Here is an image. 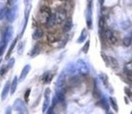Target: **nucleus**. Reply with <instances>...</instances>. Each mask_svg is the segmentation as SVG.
<instances>
[{"instance_id":"f257e3e1","label":"nucleus","mask_w":132,"mask_h":114,"mask_svg":"<svg viewBox=\"0 0 132 114\" xmlns=\"http://www.w3.org/2000/svg\"><path fill=\"white\" fill-rule=\"evenodd\" d=\"M51 15H52L51 10L48 7H41L38 12V20L40 21L41 24H45Z\"/></svg>"},{"instance_id":"f03ea898","label":"nucleus","mask_w":132,"mask_h":114,"mask_svg":"<svg viewBox=\"0 0 132 114\" xmlns=\"http://www.w3.org/2000/svg\"><path fill=\"white\" fill-rule=\"evenodd\" d=\"M86 24L89 29L93 28V2L89 0L87 7V12H86Z\"/></svg>"},{"instance_id":"7ed1b4c3","label":"nucleus","mask_w":132,"mask_h":114,"mask_svg":"<svg viewBox=\"0 0 132 114\" xmlns=\"http://www.w3.org/2000/svg\"><path fill=\"white\" fill-rule=\"evenodd\" d=\"M13 109L19 113H28L25 103L21 99H16L13 104Z\"/></svg>"},{"instance_id":"20e7f679","label":"nucleus","mask_w":132,"mask_h":114,"mask_svg":"<svg viewBox=\"0 0 132 114\" xmlns=\"http://www.w3.org/2000/svg\"><path fill=\"white\" fill-rule=\"evenodd\" d=\"M76 66H77V71L79 73L82 75H88L89 74V68L88 64L83 60V59H79L76 62Z\"/></svg>"},{"instance_id":"39448f33","label":"nucleus","mask_w":132,"mask_h":114,"mask_svg":"<svg viewBox=\"0 0 132 114\" xmlns=\"http://www.w3.org/2000/svg\"><path fill=\"white\" fill-rule=\"evenodd\" d=\"M66 85V74L64 72H62L57 81L55 83V90H65Z\"/></svg>"},{"instance_id":"423d86ee","label":"nucleus","mask_w":132,"mask_h":114,"mask_svg":"<svg viewBox=\"0 0 132 114\" xmlns=\"http://www.w3.org/2000/svg\"><path fill=\"white\" fill-rule=\"evenodd\" d=\"M103 34H104L105 38L109 43H110L111 45H116L118 43V38L110 29H105L103 32Z\"/></svg>"},{"instance_id":"0eeeda50","label":"nucleus","mask_w":132,"mask_h":114,"mask_svg":"<svg viewBox=\"0 0 132 114\" xmlns=\"http://www.w3.org/2000/svg\"><path fill=\"white\" fill-rule=\"evenodd\" d=\"M50 93L51 91L49 87H47L45 90L44 92V97H45V100L43 102V107H42V112H45L47 111L48 108L50 107Z\"/></svg>"},{"instance_id":"6e6552de","label":"nucleus","mask_w":132,"mask_h":114,"mask_svg":"<svg viewBox=\"0 0 132 114\" xmlns=\"http://www.w3.org/2000/svg\"><path fill=\"white\" fill-rule=\"evenodd\" d=\"M54 15L56 18V22L58 24H62V23L65 22L67 20V11L64 9L58 10L54 13Z\"/></svg>"},{"instance_id":"1a4fd4ad","label":"nucleus","mask_w":132,"mask_h":114,"mask_svg":"<svg viewBox=\"0 0 132 114\" xmlns=\"http://www.w3.org/2000/svg\"><path fill=\"white\" fill-rule=\"evenodd\" d=\"M13 28L12 27H7V28L5 29L4 31V33H3V40L2 41H4L5 43L8 44V42L11 41V39H12V37H13Z\"/></svg>"},{"instance_id":"9d476101","label":"nucleus","mask_w":132,"mask_h":114,"mask_svg":"<svg viewBox=\"0 0 132 114\" xmlns=\"http://www.w3.org/2000/svg\"><path fill=\"white\" fill-rule=\"evenodd\" d=\"M17 11H18V7L16 5H14L11 8L8 9L7 13V19L9 22H13L15 20Z\"/></svg>"},{"instance_id":"9b49d317","label":"nucleus","mask_w":132,"mask_h":114,"mask_svg":"<svg viewBox=\"0 0 132 114\" xmlns=\"http://www.w3.org/2000/svg\"><path fill=\"white\" fill-rule=\"evenodd\" d=\"M54 76V73L53 71H46L45 72L41 77V82L45 84H49L51 83Z\"/></svg>"},{"instance_id":"f8f14e48","label":"nucleus","mask_w":132,"mask_h":114,"mask_svg":"<svg viewBox=\"0 0 132 114\" xmlns=\"http://www.w3.org/2000/svg\"><path fill=\"white\" fill-rule=\"evenodd\" d=\"M31 71V66L29 64H27L24 66V68L22 69V71L20 73V75L19 78V81L20 82H23L26 78L27 75H28V73Z\"/></svg>"},{"instance_id":"ddd939ff","label":"nucleus","mask_w":132,"mask_h":114,"mask_svg":"<svg viewBox=\"0 0 132 114\" xmlns=\"http://www.w3.org/2000/svg\"><path fill=\"white\" fill-rule=\"evenodd\" d=\"M41 51H42V44L37 43L34 45V47L30 51L29 56L31 57V58H35V57H37V55L40 54Z\"/></svg>"},{"instance_id":"4468645a","label":"nucleus","mask_w":132,"mask_h":114,"mask_svg":"<svg viewBox=\"0 0 132 114\" xmlns=\"http://www.w3.org/2000/svg\"><path fill=\"white\" fill-rule=\"evenodd\" d=\"M10 91H11V83H10V81H7V83H5L4 87L3 89V92L1 93V99H2V100H5L6 99H7Z\"/></svg>"},{"instance_id":"2eb2a0df","label":"nucleus","mask_w":132,"mask_h":114,"mask_svg":"<svg viewBox=\"0 0 132 114\" xmlns=\"http://www.w3.org/2000/svg\"><path fill=\"white\" fill-rule=\"evenodd\" d=\"M97 104H99L103 109L105 110L106 112H109V109H110V104H109V102L105 99V97H101L100 101L97 103Z\"/></svg>"},{"instance_id":"dca6fc26","label":"nucleus","mask_w":132,"mask_h":114,"mask_svg":"<svg viewBox=\"0 0 132 114\" xmlns=\"http://www.w3.org/2000/svg\"><path fill=\"white\" fill-rule=\"evenodd\" d=\"M47 40L51 44L55 43L57 41H59L60 40V36L59 35L58 33H49L47 35Z\"/></svg>"},{"instance_id":"f3484780","label":"nucleus","mask_w":132,"mask_h":114,"mask_svg":"<svg viewBox=\"0 0 132 114\" xmlns=\"http://www.w3.org/2000/svg\"><path fill=\"white\" fill-rule=\"evenodd\" d=\"M93 97L97 100L101 97V90L98 87V84H97L96 80L94 81V87H93Z\"/></svg>"},{"instance_id":"a211bd4d","label":"nucleus","mask_w":132,"mask_h":114,"mask_svg":"<svg viewBox=\"0 0 132 114\" xmlns=\"http://www.w3.org/2000/svg\"><path fill=\"white\" fill-rule=\"evenodd\" d=\"M17 41H18V37H15V39L12 41V43H11V46H10V48H9V49H8V51H7V55H6V57H5V59H6V60H7V61H8V60L11 58L10 57H11V54H12L13 49H14L15 47L16 43H17Z\"/></svg>"},{"instance_id":"6ab92c4d","label":"nucleus","mask_w":132,"mask_h":114,"mask_svg":"<svg viewBox=\"0 0 132 114\" xmlns=\"http://www.w3.org/2000/svg\"><path fill=\"white\" fill-rule=\"evenodd\" d=\"M87 37H88V32H87V29L86 28H83L82 31H81V33H80L79 37H78L76 42L78 44H81L83 43L86 39H87Z\"/></svg>"},{"instance_id":"aec40b11","label":"nucleus","mask_w":132,"mask_h":114,"mask_svg":"<svg viewBox=\"0 0 132 114\" xmlns=\"http://www.w3.org/2000/svg\"><path fill=\"white\" fill-rule=\"evenodd\" d=\"M18 83H19V78H17V76H15L12 82L11 83V95L15 94V91L17 89V86H18Z\"/></svg>"},{"instance_id":"412c9836","label":"nucleus","mask_w":132,"mask_h":114,"mask_svg":"<svg viewBox=\"0 0 132 114\" xmlns=\"http://www.w3.org/2000/svg\"><path fill=\"white\" fill-rule=\"evenodd\" d=\"M43 34H44V32L42 29H41V28H37V29L34 31V32L32 33V37L33 40L37 41V40L41 39L43 37Z\"/></svg>"},{"instance_id":"4be33fe9","label":"nucleus","mask_w":132,"mask_h":114,"mask_svg":"<svg viewBox=\"0 0 132 114\" xmlns=\"http://www.w3.org/2000/svg\"><path fill=\"white\" fill-rule=\"evenodd\" d=\"M99 78L101 80V82L103 83V84H104V86L105 87L109 88V87H110V83H109V77H108V75H106V74L101 73L99 75Z\"/></svg>"},{"instance_id":"5701e85b","label":"nucleus","mask_w":132,"mask_h":114,"mask_svg":"<svg viewBox=\"0 0 132 114\" xmlns=\"http://www.w3.org/2000/svg\"><path fill=\"white\" fill-rule=\"evenodd\" d=\"M72 25H73V24H72V20L71 18L66 20L64 26H63V31L65 32H68L71 29Z\"/></svg>"},{"instance_id":"b1692460","label":"nucleus","mask_w":132,"mask_h":114,"mask_svg":"<svg viewBox=\"0 0 132 114\" xmlns=\"http://www.w3.org/2000/svg\"><path fill=\"white\" fill-rule=\"evenodd\" d=\"M110 58V66H111V67L113 68V70H118L119 67V64L116 58H114L113 57H109Z\"/></svg>"},{"instance_id":"393cba45","label":"nucleus","mask_w":132,"mask_h":114,"mask_svg":"<svg viewBox=\"0 0 132 114\" xmlns=\"http://www.w3.org/2000/svg\"><path fill=\"white\" fill-rule=\"evenodd\" d=\"M47 25V27L49 28H52L54 27L55 24H57V22H56V18H55V15L54 14H52L50 15V17L49 18L47 23L45 24Z\"/></svg>"},{"instance_id":"a878e982","label":"nucleus","mask_w":132,"mask_h":114,"mask_svg":"<svg viewBox=\"0 0 132 114\" xmlns=\"http://www.w3.org/2000/svg\"><path fill=\"white\" fill-rule=\"evenodd\" d=\"M109 100H110V104L113 108V109L114 110V112H118V102H117L116 99L113 98V97H110Z\"/></svg>"},{"instance_id":"bb28decb","label":"nucleus","mask_w":132,"mask_h":114,"mask_svg":"<svg viewBox=\"0 0 132 114\" xmlns=\"http://www.w3.org/2000/svg\"><path fill=\"white\" fill-rule=\"evenodd\" d=\"M77 70V66H76V63L74 64V63H70L69 65H67V68H66V71L69 74H73V73H76Z\"/></svg>"},{"instance_id":"cd10ccee","label":"nucleus","mask_w":132,"mask_h":114,"mask_svg":"<svg viewBox=\"0 0 132 114\" xmlns=\"http://www.w3.org/2000/svg\"><path fill=\"white\" fill-rule=\"evenodd\" d=\"M89 48H90V41L88 40V41L85 42V44L84 45V46L82 47V52L85 54H87L88 53Z\"/></svg>"},{"instance_id":"c85d7f7f","label":"nucleus","mask_w":132,"mask_h":114,"mask_svg":"<svg viewBox=\"0 0 132 114\" xmlns=\"http://www.w3.org/2000/svg\"><path fill=\"white\" fill-rule=\"evenodd\" d=\"M101 56L103 61H104L105 66L108 67L110 66V58H109V56H107L104 52H101Z\"/></svg>"},{"instance_id":"c756f323","label":"nucleus","mask_w":132,"mask_h":114,"mask_svg":"<svg viewBox=\"0 0 132 114\" xmlns=\"http://www.w3.org/2000/svg\"><path fill=\"white\" fill-rule=\"evenodd\" d=\"M131 42H132V38L130 37H126L122 40V43L124 45V46H126V47L130 46V45H131Z\"/></svg>"},{"instance_id":"7c9ffc66","label":"nucleus","mask_w":132,"mask_h":114,"mask_svg":"<svg viewBox=\"0 0 132 114\" xmlns=\"http://www.w3.org/2000/svg\"><path fill=\"white\" fill-rule=\"evenodd\" d=\"M124 71L125 73H132V60L125 65Z\"/></svg>"},{"instance_id":"2f4dec72","label":"nucleus","mask_w":132,"mask_h":114,"mask_svg":"<svg viewBox=\"0 0 132 114\" xmlns=\"http://www.w3.org/2000/svg\"><path fill=\"white\" fill-rule=\"evenodd\" d=\"M99 28H101V29L103 32L105 30V21L104 17H101V18H100V20H99Z\"/></svg>"},{"instance_id":"473e14b6","label":"nucleus","mask_w":132,"mask_h":114,"mask_svg":"<svg viewBox=\"0 0 132 114\" xmlns=\"http://www.w3.org/2000/svg\"><path fill=\"white\" fill-rule=\"evenodd\" d=\"M124 92H125L126 95H127V97L129 98V100H130V101H132V91H131L129 87H124Z\"/></svg>"},{"instance_id":"72a5a7b5","label":"nucleus","mask_w":132,"mask_h":114,"mask_svg":"<svg viewBox=\"0 0 132 114\" xmlns=\"http://www.w3.org/2000/svg\"><path fill=\"white\" fill-rule=\"evenodd\" d=\"M7 43H5L4 41H1L0 42V57H1L3 54V53H4V51H5V49H6V48H7Z\"/></svg>"},{"instance_id":"f704fd0d","label":"nucleus","mask_w":132,"mask_h":114,"mask_svg":"<svg viewBox=\"0 0 132 114\" xmlns=\"http://www.w3.org/2000/svg\"><path fill=\"white\" fill-rule=\"evenodd\" d=\"M8 9L7 7H4L2 10H0V20H2L5 16H7Z\"/></svg>"},{"instance_id":"c9c22d12","label":"nucleus","mask_w":132,"mask_h":114,"mask_svg":"<svg viewBox=\"0 0 132 114\" xmlns=\"http://www.w3.org/2000/svg\"><path fill=\"white\" fill-rule=\"evenodd\" d=\"M15 58H11L9 60H8V62H7V64L6 65L7 66V67L8 68V70H10V69H11L13 66H14V65H15Z\"/></svg>"},{"instance_id":"e433bc0d","label":"nucleus","mask_w":132,"mask_h":114,"mask_svg":"<svg viewBox=\"0 0 132 114\" xmlns=\"http://www.w3.org/2000/svg\"><path fill=\"white\" fill-rule=\"evenodd\" d=\"M24 44L23 43V42L20 43L19 45H18V48H17V51H18V54L20 55H21L23 54V52H24Z\"/></svg>"},{"instance_id":"4c0bfd02","label":"nucleus","mask_w":132,"mask_h":114,"mask_svg":"<svg viewBox=\"0 0 132 114\" xmlns=\"http://www.w3.org/2000/svg\"><path fill=\"white\" fill-rule=\"evenodd\" d=\"M30 92H31V89H28L25 93H24V101L25 103H28V100H29V95H30Z\"/></svg>"},{"instance_id":"58836bf2","label":"nucleus","mask_w":132,"mask_h":114,"mask_svg":"<svg viewBox=\"0 0 132 114\" xmlns=\"http://www.w3.org/2000/svg\"><path fill=\"white\" fill-rule=\"evenodd\" d=\"M7 71H8V68L7 67V66H3L1 69H0V75L1 76L4 75Z\"/></svg>"},{"instance_id":"ea45409f","label":"nucleus","mask_w":132,"mask_h":114,"mask_svg":"<svg viewBox=\"0 0 132 114\" xmlns=\"http://www.w3.org/2000/svg\"><path fill=\"white\" fill-rule=\"evenodd\" d=\"M6 113H7V114H11V108L10 106L7 108V109H6Z\"/></svg>"},{"instance_id":"a19ab883","label":"nucleus","mask_w":132,"mask_h":114,"mask_svg":"<svg viewBox=\"0 0 132 114\" xmlns=\"http://www.w3.org/2000/svg\"><path fill=\"white\" fill-rule=\"evenodd\" d=\"M7 1H8V3L10 5H13V4H15L16 3L17 0H7Z\"/></svg>"},{"instance_id":"79ce46f5","label":"nucleus","mask_w":132,"mask_h":114,"mask_svg":"<svg viewBox=\"0 0 132 114\" xmlns=\"http://www.w3.org/2000/svg\"><path fill=\"white\" fill-rule=\"evenodd\" d=\"M29 2H30V0H24L25 6H28V5H29Z\"/></svg>"},{"instance_id":"37998d69","label":"nucleus","mask_w":132,"mask_h":114,"mask_svg":"<svg viewBox=\"0 0 132 114\" xmlns=\"http://www.w3.org/2000/svg\"><path fill=\"white\" fill-rule=\"evenodd\" d=\"M104 2H105V0H99V3L101 5H103L104 4Z\"/></svg>"},{"instance_id":"c03bdc74","label":"nucleus","mask_w":132,"mask_h":114,"mask_svg":"<svg viewBox=\"0 0 132 114\" xmlns=\"http://www.w3.org/2000/svg\"><path fill=\"white\" fill-rule=\"evenodd\" d=\"M125 102H126V104H128V100H127V97H125Z\"/></svg>"},{"instance_id":"a18cd8bd","label":"nucleus","mask_w":132,"mask_h":114,"mask_svg":"<svg viewBox=\"0 0 132 114\" xmlns=\"http://www.w3.org/2000/svg\"><path fill=\"white\" fill-rule=\"evenodd\" d=\"M60 1H65V0H60Z\"/></svg>"},{"instance_id":"49530a36","label":"nucleus","mask_w":132,"mask_h":114,"mask_svg":"<svg viewBox=\"0 0 132 114\" xmlns=\"http://www.w3.org/2000/svg\"><path fill=\"white\" fill-rule=\"evenodd\" d=\"M131 113H132V112H131Z\"/></svg>"}]
</instances>
